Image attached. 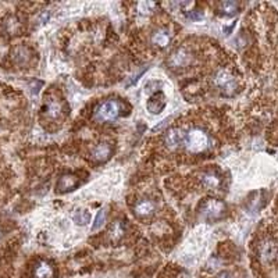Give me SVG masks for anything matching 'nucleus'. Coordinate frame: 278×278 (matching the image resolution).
Masks as SVG:
<instances>
[{
    "label": "nucleus",
    "mask_w": 278,
    "mask_h": 278,
    "mask_svg": "<svg viewBox=\"0 0 278 278\" xmlns=\"http://www.w3.org/2000/svg\"><path fill=\"white\" fill-rule=\"evenodd\" d=\"M186 150L191 153H202L210 146V138L205 131L199 128H193L191 131L185 132L184 139Z\"/></svg>",
    "instance_id": "1"
},
{
    "label": "nucleus",
    "mask_w": 278,
    "mask_h": 278,
    "mask_svg": "<svg viewBox=\"0 0 278 278\" xmlns=\"http://www.w3.org/2000/svg\"><path fill=\"white\" fill-rule=\"evenodd\" d=\"M227 212L225 203L218 201V199H206L202 202L201 208H199V216L203 220H206L209 223H214L224 217V214Z\"/></svg>",
    "instance_id": "2"
},
{
    "label": "nucleus",
    "mask_w": 278,
    "mask_h": 278,
    "mask_svg": "<svg viewBox=\"0 0 278 278\" xmlns=\"http://www.w3.org/2000/svg\"><path fill=\"white\" fill-rule=\"evenodd\" d=\"M121 114V103L114 99L104 100L95 110V120L99 123H107V121H114Z\"/></svg>",
    "instance_id": "3"
},
{
    "label": "nucleus",
    "mask_w": 278,
    "mask_h": 278,
    "mask_svg": "<svg viewBox=\"0 0 278 278\" xmlns=\"http://www.w3.org/2000/svg\"><path fill=\"white\" fill-rule=\"evenodd\" d=\"M214 85L225 96H232L235 89H236V81H235V78L229 74L228 71L225 70H220L216 72V75H214Z\"/></svg>",
    "instance_id": "4"
},
{
    "label": "nucleus",
    "mask_w": 278,
    "mask_h": 278,
    "mask_svg": "<svg viewBox=\"0 0 278 278\" xmlns=\"http://www.w3.org/2000/svg\"><path fill=\"white\" fill-rule=\"evenodd\" d=\"M80 185V177L75 173H67L63 174L56 184V191L59 193H66V192H71L75 189L76 186Z\"/></svg>",
    "instance_id": "5"
},
{
    "label": "nucleus",
    "mask_w": 278,
    "mask_h": 278,
    "mask_svg": "<svg viewBox=\"0 0 278 278\" xmlns=\"http://www.w3.org/2000/svg\"><path fill=\"white\" fill-rule=\"evenodd\" d=\"M277 256V245H275V241L274 240H264L259 246V259L263 263H274Z\"/></svg>",
    "instance_id": "6"
},
{
    "label": "nucleus",
    "mask_w": 278,
    "mask_h": 278,
    "mask_svg": "<svg viewBox=\"0 0 278 278\" xmlns=\"http://www.w3.org/2000/svg\"><path fill=\"white\" fill-rule=\"evenodd\" d=\"M191 55L189 52L184 48H180V49L174 50L171 55H170L169 64L173 68H180V67H186L189 63H191Z\"/></svg>",
    "instance_id": "7"
},
{
    "label": "nucleus",
    "mask_w": 278,
    "mask_h": 278,
    "mask_svg": "<svg viewBox=\"0 0 278 278\" xmlns=\"http://www.w3.org/2000/svg\"><path fill=\"white\" fill-rule=\"evenodd\" d=\"M184 139H185V132L181 128H171L166 132L164 142L170 149H177L184 145Z\"/></svg>",
    "instance_id": "8"
},
{
    "label": "nucleus",
    "mask_w": 278,
    "mask_h": 278,
    "mask_svg": "<svg viewBox=\"0 0 278 278\" xmlns=\"http://www.w3.org/2000/svg\"><path fill=\"white\" fill-rule=\"evenodd\" d=\"M167 104V100H166V96H164L163 92H156L154 95H152L146 103V109L149 113L152 114H160L162 111L166 107Z\"/></svg>",
    "instance_id": "9"
},
{
    "label": "nucleus",
    "mask_w": 278,
    "mask_h": 278,
    "mask_svg": "<svg viewBox=\"0 0 278 278\" xmlns=\"http://www.w3.org/2000/svg\"><path fill=\"white\" fill-rule=\"evenodd\" d=\"M44 113L48 118L56 120L63 114V104L56 99H49L44 106Z\"/></svg>",
    "instance_id": "10"
},
{
    "label": "nucleus",
    "mask_w": 278,
    "mask_h": 278,
    "mask_svg": "<svg viewBox=\"0 0 278 278\" xmlns=\"http://www.w3.org/2000/svg\"><path fill=\"white\" fill-rule=\"evenodd\" d=\"M111 146H110V143H99L98 146L95 147L92 150V158L93 160H96L98 163H104V162H107L110 157H111Z\"/></svg>",
    "instance_id": "11"
},
{
    "label": "nucleus",
    "mask_w": 278,
    "mask_h": 278,
    "mask_svg": "<svg viewBox=\"0 0 278 278\" xmlns=\"http://www.w3.org/2000/svg\"><path fill=\"white\" fill-rule=\"evenodd\" d=\"M13 59L16 60L18 66H25L32 59V53H31V50L28 49L27 46L20 45V46H17V48L13 49Z\"/></svg>",
    "instance_id": "12"
},
{
    "label": "nucleus",
    "mask_w": 278,
    "mask_h": 278,
    "mask_svg": "<svg viewBox=\"0 0 278 278\" xmlns=\"http://www.w3.org/2000/svg\"><path fill=\"white\" fill-rule=\"evenodd\" d=\"M33 277L35 278H53L55 277V268L46 260H41L36 263L33 268Z\"/></svg>",
    "instance_id": "13"
},
{
    "label": "nucleus",
    "mask_w": 278,
    "mask_h": 278,
    "mask_svg": "<svg viewBox=\"0 0 278 278\" xmlns=\"http://www.w3.org/2000/svg\"><path fill=\"white\" fill-rule=\"evenodd\" d=\"M134 212H135L138 217H149L154 212V203L152 201H149V199H141V201H138L135 203Z\"/></svg>",
    "instance_id": "14"
},
{
    "label": "nucleus",
    "mask_w": 278,
    "mask_h": 278,
    "mask_svg": "<svg viewBox=\"0 0 278 278\" xmlns=\"http://www.w3.org/2000/svg\"><path fill=\"white\" fill-rule=\"evenodd\" d=\"M201 180H202L203 186H206L209 189H217L220 184H221V178L217 173L214 171H205L201 174Z\"/></svg>",
    "instance_id": "15"
},
{
    "label": "nucleus",
    "mask_w": 278,
    "mask_h": 278,
    "mask_svg": "<svg viewBox=\"0 0 278 278\" xmlns=\"http://www.w3.org/2000/svg\"><path fill=\"white\" fill-rule=\"evenodd\" d=\"M152 42L154 45H157L160 48H166L167 45L171 42V35L167 29L160 28L157 31H154L152 35Z\"/></svg>",
    "instance_id": "16"
},
{
    "label": "nucleus",
    "mask_w": 278,
    "mask_h": 278,
    "mask_svg": "<svg viewBox=\"0 0 278 278\" xmlns=\"http://www.w3.org/2000/svg\"><path fill=\"white\" fill-rule=\"evenodd\" d=\"M264 195H266V192H255V193H252L249 199H248V205H246V208L249 209L251 212H259L260 209L264 206L262 202H266L264 201Z\"/></svg>",
    "instance_id": "17"
},
{
    "label": "nucleus",
    "mask_w": 278,
    "mask_h": 278,
    "mask_svg": "<svg viewBox=\"0 0 278 278\" xmlns=\"http://www.w3.org/2000/svg\"><path fill=\"white\" fill-rule=\"evenodd\" d=\"M238 7H240V5L236 2H223L218 5V11L225 16H232L238 11Z\"/></svg>",
    "instance_id": "18"
},
{
    "label": "nucleus",
    "mask_w": 278,
    "mask_h": 278,
    "mask_svg": "<svg viewBox=\"0 0 278 278\" xmlns=\"http://www.w3.org/2000/svg\"><path fill=\"white\" fill-rule=\"evenodd\" d=\"M74 221L80 225H87L91 221V212L88 210H78L74 214Z\"/></svg>",
    "instance_id": "19"
},
{
    "label": "nucleus",
    "mask_w": 278,
    "mask_h": 278,
    "mask_svg": "<svg viewBox=\"0 0 278 278\" xmlns=\"http://www.w3.org/2000/svg\"><path fill=\"white\" fill-rule=\"evenodd\" d=\"M110 235H111V238L114 241H118L123 238V235H124V227H123V224L120 221H117V223L111 227L110 229Z\"/></svg>",
    "instance_id": "20"
},
{
    "label": "nucleus",
    "mask_w": 278,
    "mask_h": 278,
    "mask_svg": "<svg viewBox=\"0 0 278 278\" xmlns=\"http://www.w3.org/2000/svg\"><path fill=\"white\" fill-rule=\"evenodd\" d=\"M106 221V210H100V212L96 214V218H95V223L92 225V231H98L102 225Z\"/></svg>",
    "instance_id": "21"
},
{
    "label": "nucleus",
    "mask_w": 278,
    "mask_h": 278,
    "mask_svg": "<svg viewBox=\"0 0 278 278\" xmlns=\"http://www.w3.org/2000/svg\"><path fill=\"white\" fill-rule=\"evenodd\" d=\"M188 17H189L191 20H202L203 14L202 13H199V11H192L191 14H188Z\"/></svg>",
    "instance_id": "22"
},
{
    "label": "nucleus",
    "mask_w": 278,
    "mask_h": 278,
    "mask_svg": "<svg viewBox=\"0 0 278 278\" xmlns=\"http://www.w3.org/2000/svg\"><path fill=\"white\" fill-rule=\"evenodd\" d=\"M216 278H234V275L229 273V271H221Z\"/></svg>",
    "instance_id": "23"
}]
</instances>
